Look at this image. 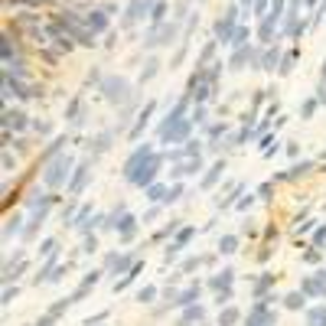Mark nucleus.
<instances>
[{"label": "nucleus", "mask_w": 326, "mask_h": 326, "mask_svg": "<svg viewBox=\"0 0 326 326\" xmlns=\"http://www.w3.org/2000/svg\"><path fill=\"white\" fill-rule=\"evenodd\" d=\"M294 59H297V52H287V56H284V62H280V75H287L290 69H294Z\"/></svg>", "instance_id": "1a4fd4ad"}, {"label": "nucleus", "mask_w": 326, "mask_h": 326, "mask_svg": "<svg viewBox=\"0 0 326 326\" xmlns=\"http://www.w3.org/2000/svg\"><path fill=\"white\" fill-rule=\"evenodd\" d=\"M163 13H166V7H163V4H157V7H154V23H160V20H163Z\"/></svg>", "instance_id": "f8f14e48"}, {"label": "nucleus", "mask_w": 326, "mask_h": 326, "mask_svg": "<svg viewBox=\"0 0 326 326\" xmlns=\"http://www.w3.org/2000/svg\"><path fill=\"white\" fill-rule=\"evenodd\" d=\"M235 245H238V238H235V235H225V238L219 242V251H222V254H232Z\"/></svg>", "instance_id": "0eeeda50"}, {"label": "nucleus", "mask_w": 326, "mask_h": 326, "mask_svg": "<svg viewBox=\"0 0 326 326\" xmlns=\"http://www.w3.org/2000/svg\"><path fill=\"white\" fill-rule=\"evenodd\" d=\"M137 297H140V300H144V303H147V300H150V297H154V287H147V290H140V294H137Z\"/></svg>", "instance_id": "4468645a"}, {"label": "nucleus", "mask_w": 326, "mask_h": 326, "mask_svg": "<svg viewBox=\"0 0 326 326\" xmlns=\"http://www.w3.org/2000/svg\"><path fill=\"white\" fill-rule=\"evenodd\" d=\"M235 20H238V7H232V10L215 23V36L219 39H228V36H232V30H235Z\"/></svg>", "instance_id": "f257e3e1"}, {"label": "nucleus", "mask_w": 326, "mask_h": 326, "mask_svg": "<svg viewBox=\"0 0 326 326\" xmlns=\"http://www.w3.org/2000/svg\"><path fill=\"white\" fill-rule=\"evenodd\" d=\"M157 66H160V62H157V59H150V62H147V69H144V75H140V82L154 78V75H157Z\"/></svg>", "instance_id": "9d476101"}, {"label": "nucleus", "mask_w": 326, "mask_h": 326, "mask_svg": "<svg viewBox=\"0 0 326 326\" xmlns=\"http://www.w3.org/2000/svg\"><path fill=\"white\" fill-rule=\"evenodd\" d=\"M271 189H274V186H271V183H264V186L258 189V192H261V199H271Z\"/></svg>", "instance_id": "ddd939ff"}, {"label": "nucleus", "mask_w": 326, "mask_h": 326, "mask_svg": "<svg viewBox=\"0 0 326 326\" xmlns=\"http://www.w3.org/2000/svg\"><path fill=\"white\" fill-rule=\"evenodd\" d=\"M287 307H290V310H297V307H303V297H300V294H290V297H287Z\"/></svg>", "instance_id": "9b49d317"}, {"label": "nucleus", "mask_w": 326, "mask_h": 326, "mask_svg": "<svg viewBox=\"0 0 326 326\" xmlns=\"http://www.w3.org/2000/svg\"><path fill=\"white\" fill-rule=\"evenodd\" d=\"M274 66H277V49L264 52V59H261V66H258V69H274Z\"/></svg>", "instance_id": "6e6552de"}, {"label": "nucleus", "mask_w": 326, "mask_h": 326, "mask_svg": "<svg viewBox=\"0 0 326 326\" xmlns=\"http://www.w3.org/2000/svg\"><path fill=\"white\" fill-rule=\"evenodd\" d=\"M238 4H242V7H248V4H251V0H238Z\"/></svg>", "instance_id": "2eb2a0df"}, {"label": "nucleus", "mask_w": 326, "mask_h": 326, "mask_svg": "<svg viewBox=\"0 0 326 326\" xmlns=\"http://www.w3.org/2000/svg\"><path fill=\"white\" fill-rule=\"evenodd\" d=\"M26 127V114L23 111H7V127Z\"/></svg>", "instance_id": "423d86ee"}, {"label": "nucleus", "mask_w": 326, "mask_h": 326, "mask_svg": "<svg viewBox=\"0 0 326 326\" xmlns=\"http://www.w3.org/2000/svg\"><path fill=\"white\" fill-rule=\"evenodd\" d=\"M104 95H108L111 101H124L127 98V82L124 78H108V82H104Z\"/></svg>", "instance_id": "f03ea898"}, {"label": "nucleus", "mask_w": 326, "mask_h": 326, "mask_svg": "<svg viewBox=\"0 0 326 326\" xmlns=\"http://www.w3.org/2000/svg\"><path fill=\"white\" fill-rule=\"evenodd\" d=\"M66 173H69V157H62V160H56V166H52V173H46V183H49V186H59Z\"/></svg>", "instance_id": "39448f33"}, {"label": "nucleus", "mask_w": 326, "mask_h": 326, "mask_svg": "<svg viewBox=\"0 0 326 326\" xmlns=\"http://www.w3.org/2000/svg\"><path fill=\"white\" fill-rule=\"evenodd\" d=\"M108 10H92V13H88L85 16V26H88V30H92V33H98V30H104V26H108Z\"/></svg>", "instance_id": "20e7f679"}, {"label": "nucleus", "mask_w": 326, "mask_h": 326, "mask_svg": "<svg viewBox=\"0 0 326 326\" xmlns=\"http://www.w3.org/2000/svg\"><path fill=\"white\" fill-rule=\"evenodd\" d=\"M323 82H326V62H323Z\"/></svg>", "instance_id": "dca6fc26"}, {"label": "nucleus", "mask_w": 326, "mask_h": 326, "mask_svg": "<svg viewBox=\"0 0 326 326\" xmlns=\"http://www.w3.org/2000/svg\"><path fill=\"white\" fill-rule=\"evenodd\" d=\"M147 7H150V0H131V7H127V16H124V23L127 26H134L140 16L147 13Z\"/></svg>", "instance_id": "7ed1b4c3"}]
</instances>
